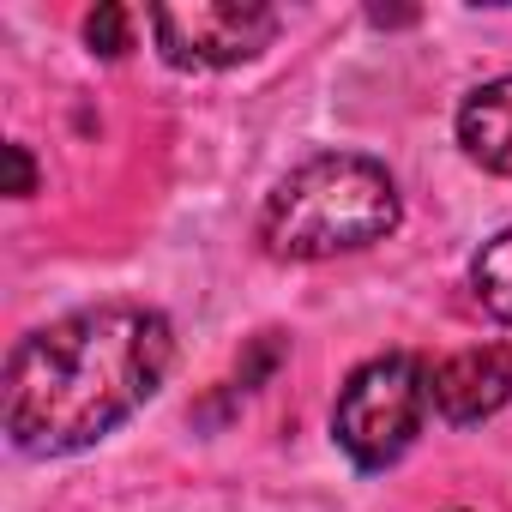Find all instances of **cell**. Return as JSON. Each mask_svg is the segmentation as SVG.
Masks as SVG:
<instances>
[{"instance_id": "cell-10", "label": "cell", "mask_w": 512, "mask_h": 512, "mask_svg": "<svg viewBox=\"0 0 512 512\" xmlns=\"http://www.w3.org/2000/svg\"><path fill=\"white\" fill-rule=\"evenodd\" d=\"M374 25H416V13H368Z\"/></svg>"}, {"instance_id": "cell-4", "label": "cell", "mask_w": 512, "mask_h": 512, "mask_svg": "<svg viewBox=\"0 0 512 512\" xmlns=\"http://www.w3.org/2000/svg\"><path fill=\"white\" fill-rule=\"evenodd\" d=\"M157 55L181 73H217L253 61L278 37V13L253 0H175L151 13Z\"/></svg>"}, {"instance_id": "cell-6", "label": "cell", "mask_w": 512, "mask_h": 512, "mask_svg": "<svg viewBox=\"0 0 512 512\" xmlns=\"http://www.w3.org/2000/svg\"><path fill=\"white\" fill-rule=\"evenodd\" d=\"M458 145L488 175H512V73L476 85L458 103Z\"/></svg>"}, {"instance_id": "cell-7", "label": "cell", "mask_w": 512, "mask_h": 512, "mask_svg": "<svg viewBox=\"0 0 512 512\" xmlns=\"http://www.w3.org/2000/svg\"><path fill=\"white\" fill-rule=\"evenodd\" d=\"M470 290L494 320H512V223L494 241H482V253L470 260Z\"/></svg>"}, {"instance_id": "cell-1", "label": "cell", "mask_w": 512, "mask_h": 512, "mask_svg": "<svg viewBox=\"0 0 512 512\" xmlns=\"http://www.w3.org/2000/svg\"><path fill=\"white\" fill-rule=\"evenodd\" d=\"M175 362V332L151 308H79L37 326L7 356V440L25 458H67L145 410Z\"/></svg>"}, {"instance_id": "cell-8", "label": "cell", "mask_w": 512, "mask_h": 512, "mask_svg": "<svg viewBox=\"0 0 512 512\" xmlns=\"http://www.w3.org/2000/svg\"><path fill=\"white\" fill-rule=\"evenodd\" d=\"M85 43H91V55L121 61V55H127V7H97V13L85 19Z\"/></svg>"}, {"instance_id": "cell-5", "label": "cell", "mask_w": 512, "mask_h": 512, "mask_svg": "<svg viewBox=\"0 0 512 512\" xmlns=\"http://www.w3.org/2000/svg\"><path fill=\"white\" fill-rule=\"evenodd\" d=\"M506 398H512V350H500V344L458 350V356H446V362L428 374V404H434L446 422H458V428L494 416Z\"/></svg>"}, {"instance_id": "cell-9", "label": "cell", "mask_w": 512, "mask_h": 512, "mask_svg": "<svg viewBox=\"0 0 512 512\" xmlns=\"http://www.w3.org/2000/svg\"><path fill=\"white\" fill-rule=\"evenodd\" d=\"M7 169H13V199H31L37 193V163H31V151L25 145H7Z\"/></svg>"}, {"instance_id": "cell-3", "label": "cell", "mask_w": 512, "mask_h": 512, "mask_svg": "<svg viewBox=\"0 0 512 512\" xmlns=\"http://www.w3.org/2000/svg\"><path fill=\"white\" fill-rule=\"evenodd\" d=\"M422 410H428V368L416 356L392 350V356L362 362L344 380V392L332 404V440L344 446V458L356 470H386L410 452Z\"/></svg>"}, {"instance_id": "cell-2", "label": "cell", "mask_w": 512, "mask_h": 512, "mask_svg": "<svg viewBox=\"0 0 512 512\" xmlns=\"http://www.w3.org/2000/svg\"><path fill=\"white\" fill-rule=\"evenodd\" d=\"M398 217L404 199L386 163L356 151H320L272 187L260 211V241L272 260H338V253L386 241Z\"/></svg>"}]
</instances>
